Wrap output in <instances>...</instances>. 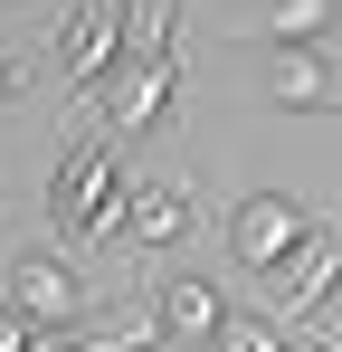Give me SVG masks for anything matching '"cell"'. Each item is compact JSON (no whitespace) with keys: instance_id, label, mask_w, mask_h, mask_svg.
<instances>
[{"instance_id":"1","label":"cell","mask_w":342,"mask_h":352,"mask_svg":"<svg viewBox=\"0 0 342 352\" xmlns=\"http://www.w3.org/2000/svg\"><path fill=\"white\" fill-rule=\"evenodd\" d=\"M124 200H133V172H124L114 133L105 124H76L67 153H57V172H48V210L86 238V248H105V238H124Z\"/></svg>"},{"instance_id":"2","label":"cell","mask_w":342,"mask_h":352,"mask_svg":"<svg viewBox=\"0 0 342 352\" xmlns=\"http://www.w3.org/2000/svg\"><path fill=\"white\" fill-rule=\"evenodd\" d=\"M314 229H323V219H314L295 190H247V200L228 210V257H238L247 276H266V286H276L285 267H295V248H304Z\"/></svg>"},{"instance_id":"3","label":"cell","mask_w":342,"mask_h":352,"mask_svg":"<svg viewBox=\"0 0 342 352\" xmlns=\"http://www.w3.org/2000/svg\"><path fill=\"white\" fill-rule=\"evenodd\" d=\"M10 314H19L29 333H76V314H86V276H76L57 248H29V257H10Z\"/></svg>"},{"instance_id":"4","label":"cell","mask_w":342,"mask_h":352,"mask_svg":"<svg viewBox=\"0 0 342 352\" xmlns=\"http://www.w3.org/2000/svg\"><path fill=\"white\" fill-rule=\"evenodd\" d=\"M342 305V229L323 219V229L295 248V267L276 276V333H295V324H323Z\"/></svg>"},{"instance_id":"5","label":"cell","mask_w":342,"mask_h":352,"mask_svg":"<svg viewBox=\"0 0 342 352\" xmlns=\"http://www.w3.org/2000/svg\"><path fill=\"white\" fill-rule=\"evenodd\" d=\"M133 10L143 0H86L67 29H57V48H48V67L67 76V86H95L114 58H124V38H133Z\"/></svg>"},{"instance_id":"6","label":"cell","mask_w":342,"mask_h":352,"mask_svg":"<svg viewBox=\"0 0 342 352\" xmlns=\"http://www.w3.org/2000/svg\"><path fill=\"white\" fill-rule=\"evenodd\" d=\"M152 324H162V343H219L228 295L209 286V276H162V295H152Z\"/></svg>"},{"instance_id":"7","label":"cell","mask_w":342,"mask_h":352,"mask_svg":"<svg viewBox=\"0 0 342 352\" xmlns=\"http://www.w3.org/2000/svg\"><path fill=\"white\" fill-rule=\"evenodd\" d=\"M266 96H276V105H304V115L342 105V67H333V48H266Z\"/></svg>"},{"instance_id":"8","label":"cell","mask_w":342,"mask_h":352,"mask_svg":"<svg viewBox=\"0 0 342 352\" xmlns=\"http://www.w3.org/2000/svg\"><path fill=\"white\" fill-rule=\"evenodd\" d=\"M181 229H190V190H181V181H133L124 238H133V248H181Z\"/></svg>"},{"instance_id":"9","label":"cell","mask_w":342,"mask_h":352,"mask_svg":"<svg viewBox=\"0 0 342 352\" xmlns=\"http://www.w3.org/2000/svg\"><path fill=\"white\" fill-rule=\"evenodd\" d=\"M257 29L276 48H323L342 29V0H257Z\"/></svg>"},{"instance_id":"10","label":"cell","mask_w":342,"mask_h":352,"mask_svg":"<svg viewBox=\"0 0 342 352\" xmlns=\"http://www.w3.org/2000/svg\"><path fill=\"white\" fill-rule=\"evenodd\" d=\"M219 352H295V333H276V314H238V305H228Z\"/></svg>"},{"instance_id":"11","label":"cell","mask_w":342,"mask_h":352,"mask_svg":"<svg viewBox=\"0 0 342 352\" xmlns=\"http://www.w3.org/2000/svg\"><path fill=\"white\" fill-rule=\"evenodd\" d=\"M29 76H38V58H19V48H0V105H10V96H19Z\"/></svg>"},{"instance_id":"12","label":"cell","mask_w":342,"mask_h":352,"mask_svg":"<svg viewBox=\"0 0 342 352\" xmlns=\"http://www.w3.org/2000/svg\"><path fill=\"white\" fill-rule=\"evenodd\" d=\"M314 343H323V352H342V305L323 314V324H314Z\"/></svg>"}]
</instances>
